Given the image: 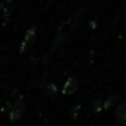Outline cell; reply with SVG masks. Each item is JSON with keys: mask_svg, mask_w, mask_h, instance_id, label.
Listing matches in <instances>:
<instances>
[{"mask_svg": "<svg viewBox=\"0 0 126 126\" xmlns=\"http://www.w3.org/2000/svg\"><path fill=\"white\" fill-rule=\"evenodd\" d=\"M25 111V101H24V97H18V100L10 106V110H9V119L12 122H16L22 117Z\"/></svg>", "mask_w": 126, "mask_h": 126, "instance_id": "6da1fadb", "label": "cell"}, {"mask_svg": "<svg viewBox=\"0 0 126 126\" xmlns=\"http://www.w3.org/2000/svg\"><path fill=\"white\" fill-rule=\"evenodd\" d=\"M35 37H37V30H35V27H30V28L27 30V32H25V35H24L22 43H21V51H22V53L27 51L32 44H34Z\"/></svg>", "mask_w": 126, "mask_h": 126, "instance_id": "7a4b0ae2", "label": "cell"}, {"mask_svg": "<svg viewBox=\"0 0 126 126\" xmlns=\"http://www.w3.org/2000/svg\"><path fill=\"white\" fill-rule=\"evenodd\" d=\"M78 87H79V81L76 76H69L64 84H63V88H62V93L64 95H72L73 93L78 91Z\"/></svg>", "mask_w": 126, "mask_h": 126, "instance_id": "3957f363", "label": "cell"}, {"mask_svg": "<svg viewBox=\"0 0 126 126\" xmlns=\"http://www.w3.org/2000/svg\"><path fill=\"white\" fill-rule=\"evenodd\" d=\"M114 120L117 123H123L126 120V101H120L114 110Z\"/></svg>", "mask_w": 126, "mask_h": 126, "instance_id": "277c9868", "label": "cell"}, {"mask_svg": "<svg viewBox=\"0 0 126 126\" xmlns=\"http://www.w3.org/2000/svg\"><path fill=\"white\" fill-rule=\"evenodd\" d=\"M117 98H119V95H117V94H110L107 98H104V100H103V110L110 109V107H111V104H113Z\"/></svg>", "mask_w": 126, "mask_h": 126, "instance_id": "5b68a950", "label": "cell"}, {"mask_svg": "<svg viewBox=\"0 0 126 126\" xmlns=\"http://www.w3.org/2000/svg\"><path fill=\"white\" fill-rule=\"evenodd\" d=\"M91 109H93V111H94L95 114H98L103 110V100L101 98H95L94 103L91 104Z\"/></svg>", "mask_w": 126, "mask_h": 126, "instance_id": "8992f818", "label": "cell"}, {"mask_svg": "<svg viewBox=\"0 0 126 126\" xmlns=\"http://www.w3.org/2000/svg\"><path fill=\"white\" fill-rule=\"evenodd\" d=\"M46 93H47L48 97H51V98H53V97L56 95V93H57V87H56L54 84H50V85L47 87V91H46Z\"/></svg>", "mask_w": 126, "mask_h": 126, "instance_id": "52a82bcc", "label": "cell"}, {"mask_svg": "<svg viewBox=\"0 0 126 126\" xmlns=\"http://www.w3.org/2000/svg\"><path fill=\"white\" fill-rule=\"evenodd\" d=\"M79 109H81L79 104H76V106L72 109V113H70V117H72V119H76V114H78V110H79Z\"/></svg>", "mask_w": 126, "mask_h": 126, "instance_id": "ba28073f", "label": "cell"}]
</instances>
